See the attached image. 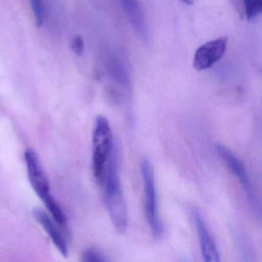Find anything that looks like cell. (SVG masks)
Instances as JSON below:
<instances>
[{
    "label": "cell",
    "mask_w": 262,
    "mask_h": 262,
    "mask_svg": "<svg viewBox=\"0 0 262 262\" xmlns=\"http://www.w3.org/2000/svg\"><path fill=\"white\" fill-rule=\"evenodd\" d=\"M227 46L228 38L221 37L200 46L194 55V69L198 72L210 69L223 58Z\"/></svg>",
    "instance_id": "obj_6"
},
{
    "label": "cell",
    "mask_w": 262,
    "mask_h": 262,
    "mask_svg": "<svg viewBox=\"0 0 262 262\" xmlns=\"http://www.w3.org/2000/svg\"><path fill=\"white\" fill-rule=\"evenodd\" d=\"M124 9L132 29L143 41L149 38V29L145 18L144 12L137 0H118Z\"/></svg>",
    "instance_id": "obj_9"
},
{
    "label": "cell",
    "mask_w": 262,
    "mask_h": 262,
    "mask_svg": "<svg viewBox=\"0 0 262 262\" xmlns=\"http://www.w3.org/2000/svg\"><path fill=\"white\" fill-rule=\"evenodd\" d=\"M215 150L218 152L220 158L227 165L231 172L235 175V177L238 179V181L241 183V187H243V190L245 191L246 197L249 200V204L252 206V209H253L255 215L258 216L259 220H261V205H260V202L258 201L255 192H254L246 166L243 164V162L239 160V158L237 157L232 151H231L229 148L226 147L224 145L220 144V143L215 145Z\"/></svg>",
    "instance_id": "obj_5"
},
{
    "label": "cell",
    "mask_w": 262,
    "mask_h": 262,
    "mask_svg": "<svg viewBox=\"0 0 262 262\" xmlns=\"http://www.w3.org/2000/svg\"><path fill=\"white\" fill-rule=\"evenodd\" d=\"M182 1L184 2V3L187 5H193L195 4L196 2H198V0H182Z\"/></svg>",
    "instance_id": "obj_15"
},
{
    "label": "cell",
    "mask_w": 262,
    "mask_h": 262,
    "mask_svg": "<svg viewBox=\"0 0 262 262\" xmlns=\"http://www.w3.org/2000/svg\"><path fill=\"white\" fill-rule=\"evenodd\" d=\"M178 262H189V261H188V260H186V259H181Z\"/></svg>",
    "instance_id": "obj_16"
},
{
    "label": "cell",
    "mask_w": 262,
    "mask_h": 262,
    "mask_svg": "<svg viewBox=\"0 0 262 262\" xmlns=\"http://www.w3.org/2000/svg\"><path fill=\"white\" fill-rule=\"evenodd\" d=\"M24 157L28 177L32 189L38 198L44 203L49 212L48 213L66 232L67 231V220L66 215L61 206L51 194L49 181L43 170L38 155L33 149H27L25 152Z\"/></svg>",
    "instance_id": "obj_2"
},
{
    "label": "cell",
    "mask_w": 262,
    "mask_h": 262,
    "mask_svg": "<svg viewBox=\"0 0 262 262\" xmlns=\"http://www.w3.org/2000/svg\"><path fill=\"white\" fill-rule=\"evenodd\" d=\"M102 186L104 188L105 202L112 226L118 234L128 227V210L118 176V154L116 148L109 157Z\"/></svg>",
    "instance_id": "obj_1"
},
{
    "label": "cell",
    "mask_w": 262,
    "mask_h": 262,
    "mask_svg": "<svg viewBox=\"0 0 262 262\" xmlns=\"http://www.w3.org/2000/svg\"><path fill=\"white\" fill-rule=\"evenodd\" d=\"M248 20L257 18L262 12V0H243Z\"/></svg>",
    "instance_id": "obj_11"
},
{
    "label": "cell",
    "mask_w": 262,
    "mask_h": 262,
    "mask_svg": "<svg viewBox=\"0 0 262 262\" xmlns=\"http://www.w3.org/2000/svg\"><path fill=\"white\" fill-rule=\"evenodd\" d=\"M33 216L37 223L44 229L57 250L65 258L69 255V246L66 240V232L48 212L40 208L33 210Z\"/></svg>",
    "instance_id": "obj_7"
},
{
    "label": "cell",
    "mask_w": 262,
    "mask_h": 262,
    "mask_svg": "<svg viewBox=\"0 0 262 262\" xmlns=\"http://www.w3.org/2000/svg\"><path fill=\"white\" fill-rule=\"evenodd\" d=\"M80 260L81 262H109L101 251L93 247L85 249L82 252Z\"/></svg>",
    "instance_id": "obj_12"
},
{
    "label": "cell",
    "mask_w": 262,
    "mask_h": 262,
    "mask_svg": "<svg viewBox=\"0 0 262 262\" xmlns=\"http://www.w3.org/2000/svg\"><path fill=\"white\" fill-rule=\"evenodd\" d=\"M192 215L199 241L203 262H221L216 243L203 215L198 210L192 211Z\"/></svg>",
    "instance_id": "obj_8"
},
{
    "label": "cell",
    "mask_w": 262,
    "mask_h": 262,
    "mask_svg": "<svg viewBox=\"0 0 262 262\" xmlns=\"http://www.w3.org/2000/svg\"><path fill=\"white\" fill-rule=\"evenodd\" d=\"M233 236L241 262H256L253 249L243 232L239 229H233Z\"/></svg>",
    "instance_id": "obj_10"
},
{
    "label": "cell",
    "mask_w": 262,
    "mask_h": 262,
    "mask_svg": "<svg viewBox=\"0 0 262 262\" xmlns=\"http://www.w3.org/2000/svg\"><path fill=\"white\" fill-rule=\"evenodd\" d=\"M37 27L43 26L45 19L44 0H29Z\"/></svg>",
    "instance_id": "obj_13"
},
{
    "label": "cell",
    "mask_w": 262,
    "mask_h": 262,
    "mask_svg": "<svg viewBox=\"0 0 262 262\" xmlns=\"http://www.w3.org/2000/svg\"><path fill=\"white\" fill-rule=\"evenodd\" d=\"M71 47H72L74 53L81 55L84 52V41H83V38L79 35L75 36L72 40Z\"/></svg>",
    "instance_id": "obj_14"
},
{
    "label": "cell",
    "mask_w": 262,
    "mask_h": 262,
    "mask_svg": "<svg viewBox=\"0 0 262 262\" xmlns=\"http://www.w3.org/2000/svg\"><path fill=\"white\" fill-rule=\"evenodd\" d=\"M141 171L144 188L145 215L152 235L155 238H159L163 236L164 226L158 214L153 170L150 161L146 157L142 160Z\"/></svg>",
    "instance_id": "obj_4"
},
{
    "label": "cell",
    "mask_w": 262,
    "mask_h": 262,
    "mask_svg": "<svg viewBox=\"0 0 262 262\" xmlns=\"http://www.w3.org/2000/svg\"><path fill=\"white\" fill-rule=\"evenodd\" d=\"M92 145V172L95 181L102 186L108 161L115 147L110 124L104 116H98L95 120Z\"/></svg>",
    "instance_id": "obj_3"
}]
</instances>
